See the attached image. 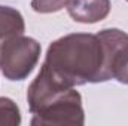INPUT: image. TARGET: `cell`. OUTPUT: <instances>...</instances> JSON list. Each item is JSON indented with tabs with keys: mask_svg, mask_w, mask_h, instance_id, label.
Returning <instances> with one entry per match:
<instances>
[{
	"mask_svg": "<svg viewBox=\"0 0 128 126\" xmlns=\"http://www.w3.org/2000/svg\"><path fill=\"white\" fill-rule=\"evenodd\" d=\"M103 63L104 52L98 34L72 33L49 45L43 64L66 85L74 88L100 83Z\"/></svg>",
	"mask_w": 128,
	"mask_h": 126,
	"instance_id": "6da1fadb",
	"label": "cell"
},
{
	"mask_svg": "<svg viewBox=\"0 0 128 126\" xmlns=\"http://www.w3.org/2000/svg\"><path fill=\"white\" fill-rule=\"evenodd\" d=\"M40 43L33 37L14 36L0 46V70L10 82L24 80L30 76L40 58Z\"/></svg>",
	"mask_w": 128,
	"mask_h": 126,
	"instance_id": "7a4b0ae2",
	"label": "cell"
},
{
	"mask_svg": "<svg viewBox=\"0 0 128 126\" xmlns=\"http://www.w3.org/2000/svg\"><path fill=\"white\" fill-rule=\"evenodd\" d=\"M97 34L104 52L100 82L115 79L128 85V34L119 28H104Z\"/></svg>",
	"mask_w": 128,
	"mask_h": 126,
	"instance_id": "3957f363",
	"label": "cell"
},
{
	"mask_svg": "<svg viewBox=\"0 0 128 126\" xmlns=\"http://www.w3.org/2000/svg\"><path fill=\"white\" fill-rule=\"evenodd\" d=\"M85 123V113L80 94L72 88L60 98L49 102L40 111L34 113L32 125H76Z\"/></svg>",
	"mask_w": 128,
	"mask_h": 126,
	"instance_id": "277c9868",
	"label": "cell"
},
{
	"mask_svg": "<svg viewBox=\"0 0 128 126\" xmlns=\"http://www.w3.org/2000/svg\"><path fill=\"white\" fill-rule=\"evenodd\" d=\"M66 7L73 21L96 24L109 15L112 3L110 0H68Z\"/></svg>",
	"mask_w": 128,
	"mask_h": 126,
	"instance_id": "5b68a950",
	"label": "cell"
},
{
	"mask_svg": "<svg viewBox=\"0 0 128 126\" xmlns=\"http://www.w3.org/2000/svg\"><path fill=\"white\" fill-rule=\"evenodd\" d=\"M26 30V22L20 10L10 6L0 4V40L20 36Z\"/></svg>",
	"mask_w": 128,
	"mask_h": 126,
	"instance_id": "8992f818",
	"label": "cell"
},
{
	"mask_svg": "<svg viewBox=\"0 0 128 126\" xmlns=\"http://www.w3.org/2000/svg\"><path fill=\"white\" fill-rule=\"evenodd\" d=\"M21 114L18 105L6 96H0V126H18Z\"/></svg>",
	"mask_w": 128,
	"mask_h": 126,
	"instance_id": "52a82bcc",
	"label": "cell"
},
{
	"mask_svg": "<svg viewBox=\"0 0 128 126\" xmlns=\"http://www.w3.org/2000/svg\"><path fill=\"white\" fill-rule=\"evenodd\" d=\"M68 0H32V9L37 13H54L67 6Z\"/></svg>",
	"mask_w": 128,
	"mask_h": 126,
	"instance_id": "ba28073f",
	"label": "cell"
},
{
	"mask_svg": "<svg viewBox=\"0 0 128 126\" xmlns=\"http://www.w3.org/2000/svg\"><path fill=\"white\" fill-rule=\"evenodd\" d=\"M127 1H128V0H127Z\"/></svg>",
	"mask_w": 128,
	"mask_h": 126,
	"instance_id": "9c48e42d",
	"label": "cell"
}]
</instances>
